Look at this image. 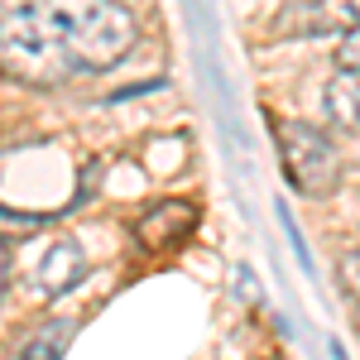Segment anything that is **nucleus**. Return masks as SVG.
Segmentation results:
<instances>
[{
  "label": "nucleus",
  "instance_id": "nucleus-4",
  "mask_svg": "<svg viewBox=\"0 0 360 360\" xmlns=\"http://www.w3.org/2000/svg\"><path fill=\"white\" fill-rule=\"evenodd\" d=\"M193 221H197V212L188 207V202H159V207L135 226V236H139L144 250H173V245L188 240Z\"/></svg>",
  "mask_w": 360,
  "mask_h": 360
},
{
  "label": "nucleus",
  "instance_id": "nucleus-8",
  "mask_svg": "<svg viewBox=\"0 0 360 360\" xmlns=\"http://www.w3.org/2000/svg\"><path fill=\"white\" fill-rule=\"evenodd\" d=\"M336 58H341V68H360V29H351V34L336 44Z\"/></svg>",
  "mask_w": 360,
  "mask_h": 360
},
{
  "label": "nucleus",
  "instance_id": "nucleus-5",
  "mask_svg": "<svg viewBox=\"0 0 360 360\" xmlns=\"http://www.w3.org/2000/svg\"><path fill=\"white\" fill-rule=\"evenodd\" d=\"M327 115L360 135V68H341L327 82Z\"/></svg>",
  "mask_w": 360,
  "mask_h": 360
},
{
  "label": "nucleus",
  "instance_id": "nucleus-3",
  "mask_svg": "<svg viewBox=\"0 0 360 360\" xmlns=\"http://www.w3.org/2000/svg\"><path fill=\"white\" fill-rule=\"evenodd\" d=\"M351 29H360V0H307L278 20V34H351Z\"/></svg>",
  "mask_w": 360,
  "mask_h": 360
},
{
  "label": "nucleus",
  "instance_id": "nucleus-6",
  "mask_svg": "<svg viewBox=\"0 0 360 360\" xmlns=\"http://www.w3.org/2000/svg\"><path fill=\"white\" fill-rule=\"evenodd\" d=\"M68 336H72V322H44L34 336H25V341L15 346L10 360H63Z\"/></svg>",
  "mask_w": 360,
  "mask_h": 360
},
{
  "label": "nucleus",
  "instance_id": "nucleus-7",
  "mask_svg": "<svg viewBox=\"0 0 360 360\" xmlns=\"http://www.w3.org/2000/svg\"><path fill=\"white\" fill-rule=\"evenodd\" d=\"M341 283H346L351 298H360V250H346L341 255Z\"/></svg>",
  "mask_w": 360,
  "mask_h": 360
},
{
  "label": "nucleus",
  "instance_id": "nucleus-10",
  "mask_svg": "<svg viewBox=\"0 0 360 360\" xmlns=\"http://www.w3.org/2000/svg\"><path fill=\"white\" fill-rule=\"evenodd\" d=\"M259 360H278V356H259Z\"/></svg>",
  "mask_w": 360,
  "mask_h": 360
},
{
  "label": "nucleus",
  "instance_id": "nucleus-2",
  "mask_svg": "<svg viewBox=\"0 0 360 360\" xmlns=\"http://www.w3.org/2000/svg\"><path fill=\"white\" fill-rule=\"evenodd\" d=\"M274 139H278L283 173H288V183H293L298 193L303 197H332L336 193V183H341V154H336V144L322 135L317 125L278 115Z\"/></svg>",
  "mask_w": 360,
  "mask_h": 360
},
{
  "label": "nucleus",
  "instance_id": "nucleus-1",
  "mask_svg": "<svg viewBox=\"0 0 360 360\" xmlns=\"http://www.w3.org/2000/svg\"><path fill=\"white\" fill-rule=\"evenodd\" d=\"M135 15L115 0H15L0 15V53L15 68H115L135 49Z\"/></svg>",
  "mask_w": 360,
  "mask_h": 360
},
{
  "label": "nucleus",
  "instance_id": "nucleus-9",
  "mask_svg": "<svg viewBox=\"0 0 360 360\" xmlns=\"http://www.w3.org/2000/svg\"><path fill=\"white\" fill-rule=\"evenodd\" d=\"M0 283H5V255H0Z\"/></svg>",
  "mask_w": 360,
  "mask_h": 360
}]
</instances>
